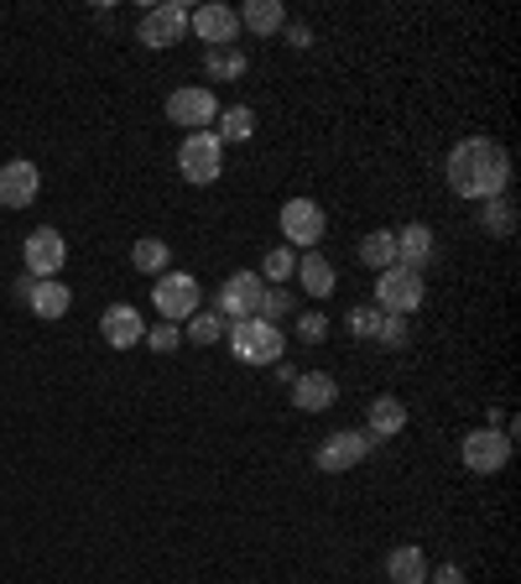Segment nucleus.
<instances>
[{
	"label": "nucleus",
	"mask_w": 521,
	"mask_h": 584,
	"mask_svg": "<svg viewBox=\"0 0 521 584\" xmlns=\"http://www.w3.org/2000/svg\"><path fill=\"white\" fill-rule=\"evenodd\" d=\"M167 121L173 126H188V136L194 130H209L219 121V100L209 84H183L167 94Z\"/></svg>",
	"instance_id": "obj_9"
},
{
	"label": "nucleus",
	"mask_w": 521,
	"mask_h": 584,
	"mask_svg": "<svg viewBox=\"0 0 521 584\" xmlns=\"http://www.w3.org/2000/svg\"><path fill=\"white\" fill-rule=\"evenodd\" d=\"M260 287H266V282H260L256 272H235V277H224V282H219V293H215V313L224 319V324H235V319H256Z\"/></svg>",
	"instance_id": "obj_11"
},
{
	"label": "nucleus",
	"mask_w": 521,
	"mask_h": 584,
	"mask_svg": "<svg viewBox=\"0 0 521 584\" xmlns=\"http://www.w3.org/2000/svg\"><path fill=\"white\" fill-rule=\"evenodd\" d=\"M256 277L266 282V287H287V282L298 277V251H282V245H277V251H266V261H260Z\"/></svg>",
	"instance_id": "obj_26"
},
{
	"label": "nucleus",
	"mask_w": 521,
	"mask_h": 584,
	"mask_svg": "<svg viewBox=\"0 0 521 584\" xmlns=\"http://www.w3.org/2000/svg\"><path fill=\"white\" fill-rule=\"evenodd\" d=\"M43 194V173H37V162H0V209H32V198Z\"/></svg>",
	"instance_id": "obj_14"
},
{
	"label": "nucleus",
	"mask_w": 521,
	"mask_h": 584,
	"mask_svg": "<svg viewBox=\"0 0 521 584\" xmlns=\"http://www.w3.org/2000/svg\"><path fill=\"white\" fill-rule=\"evenodd\" d=\"M386 580L391 584H428V559H422V548H417V542L391 548V553H386Z\"/></svg>",
	"instance_id": "obj_22"
},
{
	"label": "nucleus",
	"mask_w": 521,
	"mask_h": 584,
	"mask_svg": "<svg viewBox=\"0 0 521 584\" xmlns=\"http://www.w3.org/2000/svg\"><path fill=\"white\" fill-rule=\"evenodd\" d=\"M443 178H449V188H454L459 198L485 204V198L506 194V183H511V157H506V147L490 141V136H470V141H459L454 152H449Z\"/></svg>",
	"instance_id": "obj_1"
},
{
	"label": "nucleus",
	"mask_w": 521,
	"mask_h": 584,
	"mask_svg": "<svg viewBox=\"0 0 521 584\" xmlns=\"http://www.w3.org/2000/svg\"><path fill=\"white\" fill-rule=\"evenodd\" d=\"M287 313H298V293H287V287H260L256 319H266V324H282Z\"/></svg>",
	"instance_id": "obj_30"
},
{
	"label": "nucleus",
	"mask_w": 521,
	"mask_h": 584,
	"mask_svg": "<svg viewBox=\"0 0 521 584\" xmlns=\"http://www.w3.org/2000/svg\"><path fill=\"white\" fill-rule=\"evenodd\" d=\"M324 230H328L324 204H313V198H287L282 204V240L292 245V251L324 245Z\"/></svg>",
	"instance_id": "obj_7"
},
{
	"label": "nucleus",
	"mask_w": 521,
	"mask_h": 584,
	"mask_svg": "<svg viewBox=\"0 0 521 584\" xmlns=\"http://www.w3.org/2000/svg\"><path fill=\"white\" fill-rule=\"evenodd\" d=\"M479 225L490 230V236H511L517 230V204L500 194V198H485V209H479Z\"/></svg>",
	"instance_id": "obj_29"
},
{
	"label": "nucleus",
	"mask_w": 521,
	"mask_h": 584,
	"mask_svg": "<svg viewBox=\"0 0 521 584\" xmlns=\"http://www.w3.org/2000/svg\"><path fill=\"white\" fill-rule=\"evenodd\" d=\"M188 32H194L198 43L209 47H235L240 37V11L235 5H198V11H188Z\"/></svg>",
	"instance_id": "obj_13"
},
{
	"label": "nucleus",
	"mask_w": 521,
	"mask_h": 584,
	"mask_svg": "<svg viewBox=\"0 0 521 584\" xmlns=\"http://www.w3.org/2000/svg\"><path fill=\"white\" fill-rule=\"evenodd\" d=\"M240 26L256 32V37H277L287 26V5L282 0H245L240 5Z\"/></svg>",
	"instance_id": "obj_21"
},
{
	"label": "nucleus",
	"mask_w": 521,
	"mask_h": 584,
	"mask_svg": "<svg viewBox=\"0 0 521 584\" xmlns=\"http://www.w3.org/2000/svg\"><path fill=\"white\" fill-rule=\"evenodd\" d=\"M428 580L433 584H464V569H459V563H438V569H428Z\"/></svg>",
	"instance_id": "obj_35"
},
{
	"label": "nucleus",
	"mask_w": 521,
	"mask_h": 584,
	"mask_svg": "<svg viewBox=\"0 0 521 584\" xmlns=\"http://www.w3.org/2000/svg\"><path fill=\"white\" fill-rule=\"evenodd\" d=\"M224 345L240 366H277L287 360V334L282 324H266V319H235L224 324Z\"/></svg>",
	"instance_id": "obj_2"
},
{
	"label": "nucleus",
	"mask_w": 521,
	"mask_h": 584,
	"mask_svg": "<svg viewBox=\"0 0 521 584\" xmlns=\"http://www.w3.org/2000/svg\"><path fill=\"white\" fill-rule=\"evenodd\" d=\"M183 340H188V345H219V340H224V319H219L215 308H198L194 319H188V329H183Z\"/></svg>",
	"instance_id": "obj_27"
},
{
	"label": "nucleus",
	"mask_w": 521,
	"mask_h": 584,
	"mask_svg": "<svg viewBox=\"0 0 521 584\" xmlns=\"http://www.w3.org/2000/svg\"><path fill=\"white\" fill-rule=\"evenodd\" d=\"M219 147L224 141H251L256 136V110L251 105H230V110H219Z\"/></svg>",
	"instance_id": "obj_25"
},
{
	"label": "nucleus",
	"mask_w": 521,
	"mask_h": 584,
	"mask_svg": "<svg viewBox=\"0 0 521 584\" xmlns=\"http://www.w3.org/2000/svg\"><path fill=\"white\" fill-rule=\"evenodd\" d=\"M355 251H360V266H370V272H386V266H396V230H370Z\"/></svg>",
	"instance_id": "obj_24"
},
{
	"label": "nucleus",
	"mask_w": 521,
	"mask_h": 584,
	"mask_svg": "<svg viewBox=\"0 0 521 584\" xmlns=\"http://www.w3.org/2000/svg\"><path fill=\"white\" fill-rule=\"evenodd\" d=\"M251 68V58L240 53V47H209V58H204V73L209 79H240Z\"/></svg>",
	"instance_id": "obj_28"
},
{
	"label": "nucleus",
	"mask_w": 521,
	"mask_h": 584,
	"mask_svg": "<svg viewBox=\"0 0 521 584\" xmlns=\"http://www.w3.org/2000/svg\"><path fill=\"white\" fill-rule=\"evenodd\" d=\"M16 298H22L37 319H47V324H53V319H63L68 308H73V293H68L58 277H47V282L22 277V282H16Z\"/></svg>",
	"instance_id": "obj_15"
},
{
	"label": "nucleus",
	"mask_w": 521,
	"mask_h": 584,
	"mask_svg": "<svg viewBox=\"0 0 521 584\" xmlns=\"http://www.w3.org/2000/svg\"><path fill=\"white\" fill-rule=\"evenodd\" d=\"M100 334H105L109 350H130V345H141V340H147V319H141L130 304H115V308H105Z\"/></svg>",
	"instance_id": "obj_17"
},
{
	"label": "nucleus",
	"mask_w": 521,
	"mask_h": 584,
	"mask_svg": "<svg viewBox=\"0 0 521 584\" xmlns=\"http://www.w3.org/2000/svg\"><path fill=\"white\" fill-rule=\"evenodd\" d=\"M407 319H396V313H381V324H375V345L381 350H407Z\"/></svg>",
	"instance_id": "obj_31"
},
{
	"label": "nucleus",
	"mask_w": 521,
	"mask_h": 584,
	"mask_svg": "<svg viewBox=\"0 0 521 584\" xmlns=\"http://www.w3.org/2000/svg\"><path fill=\"white\" fill-rule=\"evenodd\" d=\"M334 282H339V272H334V261H328L324 251H303V256H298V287H303L308 298L324 304L328 293H334Z\"/></svg>",
	"instance_id": "obj_18"
},
{
	"label": "nucleus",
	"mask_w": 521,
	"mask_h": 584,
	"mask_svg": "<svg viewBox=\"0 0 521 584\" xmlns=\"http://www.w3.org/2000/svg\"><path fill=\"white\" fill-rule=\"evenodd\" d=\"M375 324H381V308H349V329L360 334V340H375Z\"/></svg>",
	"instance_id": "obj_34"
},
{
	"label": "nucleus",
	"mask_w": 521,
	"mask_h": 584,
	"mask_svg": "<svg viewBox=\"0 0 521 584\" xmlns=\"http://www.w3.org/2000/svg\"><path fill=\"white\" fill-rule=\"evenodd\" d=\"M22 256H26V277L47 282V277H58V272L68 266V240L58 236L53 225H43V230H32V236H26Z\"/></svg>",
	"instance_id": "obj_12"
},
{
	"label": "nucleus",
	"mask_w": 521,
	"mask_h": 584,
	"mask_svg": "<svg viewBox=\"0 0 521 584\" xmlns=\"http://www.w3.org/2000/svg\"><path fill=\"white\" fill-rule=\"evenodd\" d=\"M407 428V402L402 397H375L366 408V433L370 438H396Z\"/></svg>",
	"instance_id": "obj_19"
},
{
	"label": "nucleus",
	"mask_w": 521,
	"mask_h": 584,
	"mask_svg": "<svg viewBox=\"0 0 521 584\" xmlns=\"http://www.w3.org/2000/svg\"><path fill=\"white\" fill-rule=\"evenodd\" d=\"M459 459H464V470H470V476H500V470L511 465V433L490 428V423L475 428V433H464Z\"/></svg>",
	"instance_id": "obj_5"
},
{
	"label": "nucleus",
	"mask_w": 521,
	"mask_h": 584,
	"mask_svg": "<svg viewBox=\"0 0 521 584\" xmlns=\"http://www.w3.org/2000/svg\"><path fill=\"white\" fill-rule=\"evenodd\" d=\"M152 304L162 324H177V319H194L198 313V277L188 272H162L152 287Z\"/></svg>",
	"instance_id": "obj_10"
},
{
	"label": "nucleus",
	"mask_w": 521,
	"mask_h": 584,
	"mask_svg": "<svg viewBox=\"0 0 521 584\" xmlns=\"http://www.w3.org/2000/svg\"><path fill=\"white\" fill-rule=\"evenodd\" d=\"M375 449V438L360 428H339L328 433L324 444H319V455H313V465L324 470V476H345V470H355V465H366V455Z\"/></svg>",
	"instance_id": "obj_8"
},
{
	"label": "nucleus",
	"mask_w": 521,
	"mask_h": 584,
	"mask_svg": "<svg viewBox=\"0 0 521 584\" xmlns=\"http://www.w3.org/2000/svg\"><path fill=\"white\" fill-rule=\"evenodd\" d=\"M334 402H339V381H334L328 370H298V381H292V408L328 412Z\"/></svg>",
	"instance_id": "obj_16"
},
{
	"label": "nucleus",
	"mask_w": 521,
	"mask_h": 584,
	"mask_svg": "<svg viewBox=\"0 0 521 584\" xmlns=\"http://www.w3.org/2000/svg\"><path fill=\"white\" fill-rule=\"evenodd\" d=\"M298 340H303V345H324V340H328V319L319 313V308L298 313Z\"/></svg>",
	"instance_id": "obj_32"
},
{
	"label": "nucleus",
	"mask_w": 521,
	"mask_h": 584,
	"mask_svg": "<svg viewBox=\"0 0 521 584\" xmlns=\"http://www.w3.org/2000/svg\"><path fill=\"white\" fill-rule=\"evenodd\" d=\"M183 37H188V5H183V0H162V5H152V11L141 16V26H136V43L152 47V53L177 47Z\"/></svg>",
	"instance_id": "obj_6"
},
{
	"label": "nucleus",
	"mask_w": 521,
	"mask_h": 584,
	"mask_svg": "<svg viewBox=\"0 0 521 584\" xmlns=\"http://www.w3.org/2000/svg\"><path fill=\"white\" fill-rule=\"evenodd\" d=\"M177 173H183V183H194V188H209V183L224 173V147H219L215 130L183 136V147H177Z\"/></svg>",
	"instance_id": "obj_3"
},
{
	"label": "nucleus",
	"mask_w": 521,
	"mask_h": 584,
	"mask_svg": "<svg viewBox=\"0 0 521 584\" xmlns=\"http://www.w3.org/2000/svg\"><path fill=\"white\" fill-rule=\"evenodd\" d=\"M287 43L303 53V47H313V32H308V26H287Z\"/></svg>",
	"instance_id": "obj_36"
},
{
	"label": "nucleus",
	"mask_w": 521,
	"mask_h": 584,
	"mask_svg": "<svg viewBox=\"0 0 521 584\" xmlns=\"http://www.w3.org/2000/svg\"><path fill=\"white\" fill-rule=\"evenodd\" d=\"M428 261H433V230H428V225H407V230H396V266L422 272Z\"/></svg>",
	"instance_id": "obj_20"
},
{
	"label": "nucleus",
	"mask_w": 521,
	"mask_h": 584,
	"mask_svg": "<svg viewBox=\"0 0 521 584\" xmlns=\"http://www.w3.org/2000/svg\"><path fill=\"white\" fill-rule=\"evenodd\" d=\"M167 261H173V245L157 236H141L136 245H130V266L136 272H147V277H162L167 272Z\"/></svg>",
	"instance_id": "obj_23"
},
{
	"label": "nucleus",
	"mask_w": 521,
	"mask_h": 584,
	"mask_svg": "<svg viewBox=\"0 0 521 584\" xmlns=\"http://www.w3.org/2000/svg\"><path fill=\"white\" fill-rule=\"evenodd\" d=\"M141 345H152L157 355H173V350L183 345V329H177V324H157V329H147V340H141Z\"/></svg>",
	"instance_id": "obj_33"
},
{
	"label": "nucleus",
	"mask_w": 521,
	"mask_h": 584,
	"mask_svg": "<svg viewBox=\"0 0 521 584\" xmlns=\"http://www.w3.org/2000/svg\"><path fill=\"white\" fill-rule=\"evenodd\" d=\"M422 298H428L422 272H407V266H386V272H375V308H381V313L407 319V313L422 308Z\"/></svg>",
	"instance_id": "obj_4"
}]
</instances>
